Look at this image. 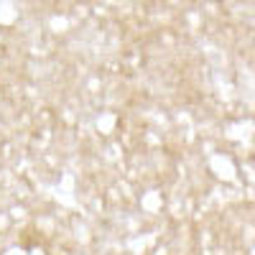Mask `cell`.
<instances>
[]
</instances>
